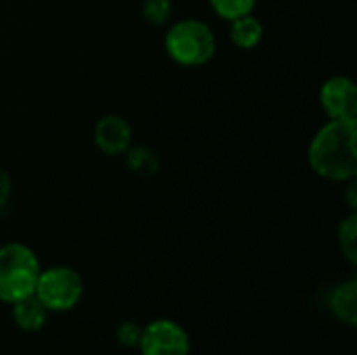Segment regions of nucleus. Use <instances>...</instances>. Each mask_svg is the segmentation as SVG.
<instances>
[{"mask_svg": "<svg viewBox=\"0 0 357 355\" xmlns=\"http://www.w3.org/2000/svg\"><path fill=\"white\" fill-rule=\"evenodd\" d=\"M230 42L241 50H253L264 40V23L251 13L230 21Z\"/></svg>", "mask_w": 357, "mask_h": 355, "instance_id": "obj_10", "label": "nucleus"}, {"mask_svg": "<svg viewBox=\"0 0 357 355\" xmlns=\"http://www.w3.org/2000/svg\"><path fill=\"white\" fill-rule=\"evenodd\" d=\"M167 56L180 67H201L218 50L213 29L201 19H180L169 25L163 40Z\"/></svg>", "mask_w": 357, "mask_h": 355, "instance_id": "obj_3", "label": "nucleus"}, {"mask_svg": "<svg viewBox=\"0 0 357 355\" xmlns=\"http://www.w3.org/2000/svg\"><path fill=\"white\" fill-rule=\"evenodd\" d=\"M48 310L40 303L36 295H29L17 303H13V320L19 331L23 333H38L44 328L48 320Z\"/></svg>", "mask_w": 357, "mask_h": 355, "instance_id": "obj_9", "label": "nucleus"}, {"mask_svg": "<svg viewBox=\"0 0 357 355\" xmlns=\"http://www.w3.org/2000/svg\"><path fill=\"white\" fill-rule=\"evenodd\" d=\"M33 295L48 312H69L84 295V280L77 270L69 266H52L40 272Z\"/></svg>", "mask_w": 357, "mask_h": 355, "instance_id": "obj_4", "label": "nucleus"}, {"mask_svg": "<svg viewBox=\"0 0 357 355\" xmlns=\"http://www.w3.org/2000/svg\"><path fill=\"white\" fill-rule=\"evenodd\" d=\"M337 243L343 253V257L356 266L357 264V213L349 211L347 218H343L337 226Z\"/></svg>", "mask_w": 357, "mask_h": 355, "instance_id": "obj_12", "label": "nucleus"}, {"mask_svg": "<svg viewBox=\"0 0 357 355\" xmlns=\"http://www.w3.org/2000/svg\"><path fill=\"white\" fill-rule=\"evenodd\" d=\"M140 335H142V326L136 322H121L115 331V339L121 347L126 349H138L140 343Z\"/></svg>", "mask_w": 357, "mask_h": 355, "instance_id": "obj_15", "label": "nucleus"}, {"mask_svg": "<svg viewBox=\"0 0 357 355\" xmlns=\"http://www.w3.org/2000/svg\"><path fill=\"white\" fill-rule=\"evenodd\" d=\"M174 15V2L172 0H144L142 2V17L151 25H165L169 23Z\"/></svg>", "mask_w": 357, "mask_h": 355, "instance_id": "obj_14", "label": "nucleus"}, {"mask_svg": "<svg viewBox=\"0 0 357 355\" xmlns=\"http://www.w3.org/2000/svg\"><path fill=\"white\" fill-rule=\"evenodd\" d=\"M126 163H128V169L134 174V176H140V178H151L159 172V155L151 149V146H144V144H138V146H130L126 153Z\"/></svg>", "mask_w": 357, "mask_h": 355, "instance_id": "obj_11", "label": "nucleus"}, {"mask_svg": "<svg viewBox=\"0 0 357 355\" xmlns=\"http://www.w3.org/2000/svg\"><path fill=\"white\" fill-rule=\"evenodd\" d=\"M209 6L220 19L230 23L238 17L251 15L257 6V0H209Z\"/></svg>", "mask_w": 357, "mask_h": 355, "instance_id": "obj_13", "label": "nucleus"}, {"mask_svg": "<svg viewBox=\"0 0 357 355\" xmlns=\"http://www.w3.org/2000/svg\"><path fill=\"white\" fill-rule=\"evenodd\" d=\"M10 201V176L0 169V209H6Z\"/></svg>", "mask_w": 357, "mask_h": 355, "instance_id": "obj_16", "label": "nucleus"}, {"mask_svg": "<svg viewBox=\"0 0 357 355\" xmlns=\"http://www.w3.org/2000/svg\"><path fill=\"white\" fill-rule=\"evenodd\" d=\"M94 142L105 155L119 157L132 146V126L121 115H102L94 126Z\"/></svg>", "mask_w": 357, "mask_h": 355, "instance_id": "obj_7", "label": "nucleus"}, {"mask_svg": "<svg viewBox=\"0 0 357 355\" xmlns=\"http://www.w3.org/2000/svg\"><path fill=\"white\" fill-rule=\"evenodd\" d=\"M357 117L328 119L307 146V161L316 176L328 182L357 178Z\"/></svg>", "mask_w": 357, "mask_h": 355, "instance_id": "obj_1", "label": "nucleus"}, {"mask_svg": "<svg viewBox=\"0 0 357 355\" xmlns=\"http://www.w3.org/2000/svg\"><path fill=\"white\" fill-rule=\"evenodd\" d=\"M42 266L31 247L23 243L0 245V301L17 303L33 295Z\"/></svg>", "mask_w": 357, "mask_h": 355, "instance_id": "obj_2", "label": "nucleus"}, {"mask_svg": "<svg viewBox=\"0 0 357 355\" xmlns=\"http://www.w3.org/2000/svg\"><path fill=\"white\" fill-rule=\"evenodd\" d=\"M190 337L174 320L159 318L142 326L140 355H190Z\"/></svg>", "mask_w": 357, "mask_h": 355, "instance_id": "obj_5", "label": "nucleus"}, {"mask_svg": "<svg viewBox=\"0 0 357 355\" xmlns=\"http://www.w3.org/2000/svg\"><path fill=\"white\" fill-rule=\"evenodd\" d=\"M320 107L328 119L357 117V88L349 75H333L320 86Z\"/></svg>", "mask_w": 357, "mask_h": 355, "instance_id": "obj_6", "label": "nucleus"}, {"mask_svg": "<svg viewBox=\"0 0 357 355\" xmlns=\"http://www.w3.org/2000/svg\"><path fill=\"white\" fill-rule=\"evenodd\" d=\"M356 188V180H349V182H347V205H349V211H356L357 209Z\"/></svg>", "mask_w": 357, "mask_h": 355, "instance_id": "obj_17", "label": "nucleus"}, {"mask_svg": "<svg viewBox=\"0 0 357 355\" xmlns=\"http://www.w3.org/2000/svg\"><path fill=\"white\" fill-rule=\"evenodd\" d=\"M328 308L333 312V316L347 324V326H356L357 324V280L349 278L345 282H341L328 299Z\"/></svg>", "mask_w": 357, "mask_h": 355, "instance_id": "obj_8", "label": "nucleus"}]
</instances>
